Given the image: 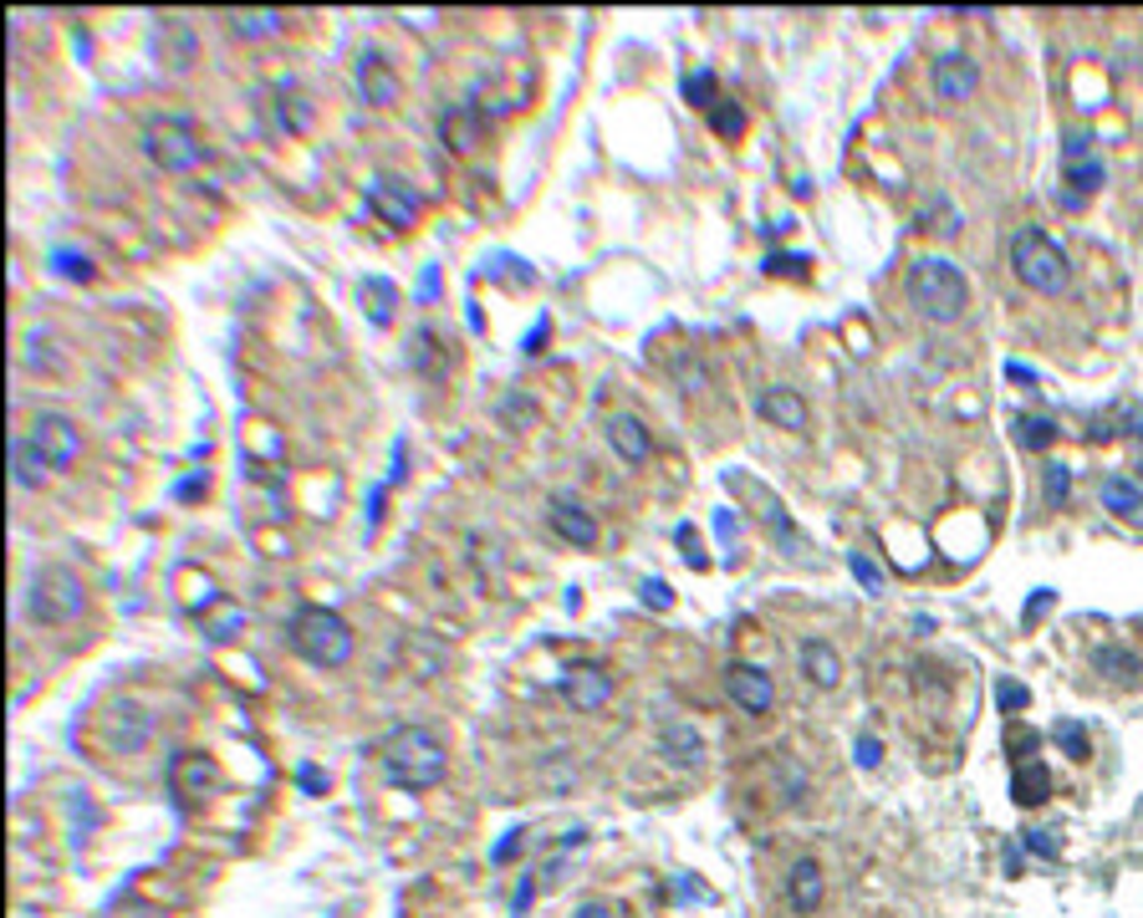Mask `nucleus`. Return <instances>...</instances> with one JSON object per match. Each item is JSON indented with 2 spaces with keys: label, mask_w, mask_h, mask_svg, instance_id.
<instances>
[{
  "label": "nucleus",
  "mask_w": 1143,
  "mask_h": 918,
  "mask_svg": "<svg viewBox=\"0 0 1143 918\" xmlns=\"http://www.w3.org/2000/svg\"><path fill=\"white\" fill-rule=\"evenodd\" d=\"M384 760V781L394 791H429V785L444 781V766H450V750L429 725H403L384 740L378 750Z\"/></svg>",
  "instance_id": "1"
},
{
  "label": "nucleus",
  "mask_w": 1143,
  "mask_h": 918,
  "mask_svg": "<svg viewBox=\"0 0 1143 918\" xmlns=\"http://www.w3.org/2000/svg\"><path fill=\"white\" fill-rule=\"evenodd\" d=\"M909 302L919 306V317L930 321H955L971 306V281L955 261L944 255H919L909 266Z\"/></svg>",
  "instance_id": "2"
},
{
  "label": "nucleus",
  "mask_w": 1143,
  "mask_h": 918,
  "mask_svg": "<svg viewBox=\"0 0 1143 918\" xmlns=\"http://www.w3.org/2000/svg\"><path fill=\"white\" fill-rule=\"evenodd\" d=\"M286 639H292V648L302 653L306 664L317 668H343L353 658V648H358L347 618L333 608H296L292 623H286Z\"/></svg>",
  "instance_id": "3"
},
{
  "label": "nucleus",
  "mask_w": 1143,
  "mask_h": 918,
  "mask_svg": "<svg viewBox=\"0 0 1143 918\" xmlns=\"http://www.w3.org/2000/svg\"><path fill=\"white\" fill-rule=\"evenodd\" d=\"M1010 255V271H1016V281L1021 286H1031V292L1041 296H1057L1067 292V281H1072V266H1067V251L1057 245L1051 235H1041L1037 225H1021L1016 235H1010L1006 245Z\"/></svg>",
  "instance_id": "4"
},
{
  "label": "nucleus",
  "mask_w": 1143,
  "mask_h": 918,
  "mask_svg": "<svg viewBox=\"0 0 1143 918\" xmlns=\"http://www.w3.org/2000/svg\"><path fill=\"white\" fill-rule=\"evenodd\" d=\"M144 154L159 163L164 173H189L205 163V144L195 134V123L179 118V113H164V118H148L144 128Z\"/></svg>",
  "instance_id": "5"
},
{
  "label": "nucleus",
  "mask_w": 1143,
  "mask_h": 918,
  "mask_svg": "<svg viewBox=\"0 0 1143 918\" xmlns=\"http://www.w3.org/2000/svg\"><path fill=\"white\" fill-rule=\"evenodd\" d=\"M27 608L36 623H77L82 608H87V598H82V582L67 572V567H46V572L31 577V592H27Z\"/></svg>",
  "instance_id": "6"
},
{
  "label": "nucleus",
  "mask_w": 1143,
  "mask_h": 918,
  "mask_svg": "<svg viewBox=\"0 0 1143 918\" xmlns=\"http://www.w3.org/2000/svg\"><path fill=\"white\" fill-rule=\"evenodd\" d=\"M27 440L52 460V469H72L82 460V429L72 424L67 413H36Z\"/></svg>",
  "instance_id": "7"
},
{
  "label": "nucleus",
  "mask_w": 1143,
  "mask_h": 918,
  "mask_svg": "<svg viewBox=\"0 0 1143 918\" xmlns=\"http://www.w3.org/2000/svg\"><path fill=\"white\" fill-rule=\"evenodd\" d=\"M103 735L118 756H138V750L148 746V735H154V715H148L138 699H118V705L103 715Z\"/></svg>",
  "instance_id": "8"
},
{
  "label": "nucleus",
  "mask_w": 1143,
  "mask_h": 918,
  "mask_svg": "<svg viewBox=\"0 0 1143 918\" xmlns=\"http://www.w3.org/2000/svg\"><path fill=\"white\" fill-rule=\"evenodd\" d=\"M368 204L384 214L394 230H409L413 220H419V200H413V189L403 184V179H394V173H373V179H368Z\"/></svg>",
  "instance_id": "9"
},
{
  "label": "nucleus",
  "mask_w": 1143,
  "mask_h": 918,
  "mask_svg": "<svg viewBox=\"0 0 1143 918\" xmlns=\"http://www.w3.org/2000/svg\"><path fill=\"white\" fill-rule=\"evenodd\" d=\"M562 694L572 699V709L598 715V709L612 699V674L602 664H572L567 674H562Z\"/></svg>",
  "instance_id": "10"
},
{
  "label": "nucleus",
  "mask_w": 1143,
  "mask_h": 918,
  "mask_svg": "<svg viewBox=\"0 0 1143 918\" xmlns=\"http://www.w3.org/2000/svg\"><path fill=\"white\" fill-rule=\"evenodd\" d=\"M725 689H731V699L745 709V715H766V709L776 705L772 674L756 668V664H731V668H725Z\"/></svg>",
  "instance_id": "11"
},
{
  "label": "nucleus",
  "mask_w": 1143,
  "mask_h": 918,
  "mask_svg": "<svg viewBox=\"0 0 1143 918\" xmlns=\"http://www.w3.org/2000/svg\"><path fill=\"white\" fill-rule=\"evenodd\" d=\"M930 82L934 93H940V103H965V97H975V87H981V67H975L971 56H940L930 67Z\"/></svg>",
  "instance_id": "12"
},
{
  "label": "nucleus",
  "mask_w": 1143,
  "mask_h": 918,
  "mask_svg": "<svg viewBox=\"0 0 1143 918\" xmlns=\"http://www.w3.org/2000/svg\"><path fill=\"white\" fill-rule=\"evenodd\" d=\"M552 526H557V536H567L577 551H593V546H598V536H602L598 520L587 516V510L577 506L572 495H552Z\"/></svg>",
  "instance_id": "13"
},
{
  "label": "nucleus",
  "mask_w": 1143,
  "mask_h": 918,
  "mask_svg": "<svg viewBox=\"0 0 1143 918\" xmlns=\"http://www.w3.org/2000/svg\"><path fill=\"white\" fill-rule=\"evenodd\" d=\"M358 93H363V103H373V107L399 103V77H394V67L384 62V52L358 56Z\"/></svg>",
  "instance_id": "14"
},
{
  "label": "nucleus",
  "mask_w": 1143,
  "mask_h": 918,
  "mask_svg": "<svg viewBox=\"0 0 1143 918\" xmlns=\"http://www.w3.org/2000/svg\"><path fill=\"white\" fill-rule=\"evenodd\" d=\"M608 444L623 454L628 465H649V454H653L649 424H643V419H633V413H612V419H608Z\"/></svg>",
  "instance_id": "15"
},
{
  "label": "nucleus",
  "mask_w": 1143,
  "mask_h": 918,
  "mask_svg": "<svg viewBox=\"0 0 1143 918\" xmlns=\"http://www.w3.org/2000/svg\"><path fill=\"white\" fill-rule=\"evenodd\" d=\"M786 898H791L797 914H817V908H822L827 883H822L817 857H797V863H791V873H786Z\"/></svg>",
  "instance_id": "16"
},
{
  "label": "nucleus",
  "mask_w": 1143,
  "mask_h": 918,
  "mask_svg": "<svg viewBox=\"0 0 1143 918\" xmlns=\"http://www.w3.org/2000/svg\"><path fill=\"white\" fill-rule=\"evenodd\" d=\"M797 664H801V674H807V684H817V689H838L842 658H838V648H832L827 639H807V643H801Z\"/></svg>",
  "instance_id": "17"
},
{
  "label": "nucleus",
  "mask_w": 1143,
  "mask_h": 918,
  "mask_svg": "<svg viewBox=\"0 0 1143 918\" xmlns=\"http://www.w3.org/2000/svg\"><path fill=\"white\" fill-rule=\"evenodd\" d=\"M761 419H772L776 429H807V399H801L797 388H766L761 393Z\"/></svg>",
  "instance_id": "18"
},
{
  "label": "nucleus",
  "mask_w": 1143,
  "mask_h": 918,
  "mask_svg": "<svg viewBox=\"0 0 1143 918\" xmlns=\"http://www.w3.org/2000/svg\"><path fill=\"white\" fill-rule=\"evenodd\" d=\"M169 781H174V791H179V796H205V791L220 781V771H214L210 756H195V750H189V756H179V760L169 766Z\"/></svg>",
  "instance_id": "19"
},
{
  "label": "nucleus",
  "mask_w": 1143,
  "mask_h": 918,
  "mask_svg": "<svg viewBox=\"0 0 1143 918\" xmlns=\"http://www.w3.org/2000/svg\"><path fill=\"white\" fill-rule=\"evenodd\" d=\"M46 469H52V460L36 450V444L27 440V434H15L11 440V475L21 490H41L46 485Z\"/></svg>",
  "instance_id": "20"
},
{
  "label": "nucleus",
  "mask_w": 1143,
  "mask_h": 918,
  "mask_svg": "<svg viewBox=\"0 0 1143 918\" xmlns=\"http://www.w3.org/2000/svg\"><path fill=\"white\" fill-rule=\"evenodd\" d=\"M444 144L454 148V154H470V148L480 144V128H485V118H480V107L475 103H460V107H450L444 113Z\"/></svg>",
  "instance_id": "21"
},
{
  "label": "nucleus",
  "mask_w": 1143,
  "mask_h": 918,
  "mask_svg": "<svg viewBox=\"0 0 1143 918\" xmlns=\"http://www.w3.org/2000/svg\"><path fill=\"white\" fill-rule=\"evenodd\" d=\"M159 52H164V62H169L174 72H185L189 62H195V31H189V21H179V15H164Z\"/></svg>",
  "instance_id": "22"
},
{
  "label": "nucleus",
  "mask_w": 1143,
  "mask_h": 918,
  "mask_svg": "<svg viewBox=\"0 0 1143 918\" xmlns=\"http://www.w3.org/2000/svg\"><path fill=\"white\" fill-rule=\"evenodd\" d=\"M659 750H664L674 766H700V756H705V740H700V730H694V725H664V735H659Z\"/></svg>",
  "instance_id": "23"
},
{
  "label": "nucleus",
  "mask_w": 1143,
  "mask_h": 918,
  "mask_svg": "<svg viewBox=\"0 0 1143 918\" xmlns=\"http://www.w3.org/2000/svg\"><path fill=\"white\" fill-rule=\"evenodd\" d=\"M1010 791H1016L1021 806H1041V801L1051 796V771L1041 760H1026L1021 771H1016V781H1010Z\"/></svg>",
  "instance_id": "24"
},
{
  "label": "nucleus",
  "mask_w": 1143,
  "mask_h": 918,
  "mask_svg": "<svg viewBox=\"0 0 1143 918\" xmlns=\"http://www.w3.org/2000/svg\"><path fill=\"white\" fill-rule=\"evenodd\" d=\"M276 118H281V128H286V134H302L306 123H312V103L296 93L292 82H276Z\"/></svg>",
  "instance_id": "25"
},
{
  "label": "nucleus",
  "mask_w": 1143,
  "mask_h": 918,
  "mask_svg": "<svg viewBox=\"0 0 1143 918\" xmlns=\"http://www.w3.org/2000/svg\"><path fill=\"white\" fill-rule=\"evenodd\" d=\"M230 27H235V36L261 41V36H281V31H286V15L281 11H235Z\"/></svg>",
  "instance_id": "26"
},
{
  "label": "nucleus",
  "mask_w": 1143,
  "mask_h": 918,
  "mask_svg": "<svg viewBox=\"0 0 1143 918\" xmlns=\"http://www.w3.org/2000/svg\"><path fill=\"white\" fill-rule=\"evenodd\" d=\"M1103 506L1113 510V516L1129 520V516H1139V510H1143V490L1133 485V479H1123V475H1108L1103 479Z\"/></svg>",
  "instance_id": "27"
},
{
  "label": "nucleus",
  "mask_w": 1143,
  "mask_h": 918,
  "mask_svg": "<svg viewBox=\"0 0 1143 918\" xmlns=\"http://www.w3.org/2000/svg\"><path fill=\"white\" fill-rule=\"evenodd\" d=\"M1103 179H1108V169H1103V159H1077V163H1062V184L1072 189V194H1098L1103 189Z\"/></svg>",
  "instance_id": "28"
},
{
  "label": "nucleus",
  "mask_w": 1143,
  "mask_h": 918,
  "mask_svg": "<svg viewBox=\"0 0 1143 918\" xmlns=\"http://www.w3.org/2000/svg\"><path fill=\"white\" fill-rule=\"evenodd\" d=\"M1010 434H1016V444H1021V450H1047V444L1057 440V424H1051V419H1041V413H1016Z\"/></svg>",
  "instance_id": "29"
},
{
  "label": "nucleus",
  "mask_w": 1143,
  "mask_h": 918,
  "mask_svg": "<svg viewBox=\"0 0 1143 918\" xmlns=\"http://www.w3.org/2000/svg\"><path fill=\"white\" fill-rule=\"evenodd\" d=\"M1098 674H1108V679H1118V684H1129L1133 674H1139V653L1108 643V648H1098Z\"/></svg>",
  "instance_id": "30"
},
{
  "label": "nucleus",
  "mask_w": 1143,
  "mask_h": 918,
  "mask_svg": "<svg viewBox=\"0 0 1143 918\" xmlns=\"http://www.w3.org/2000/svg\"><path fill=\"white\" fill-rule=\"evenodd\" d=\"M368 296H373V321L388 327V321H394V306H399V292H394L384 276H368L363 281V302H368Z\"/></svg>",
  "instance_id": "31"
},
{
  "label": "nucleus",
  "mask_w": 1143,
  "mask_h": 918,
  "mask_svg": "<svg viewBox=\"0 0 1143 918\" xmlns=\"http://www.w3.org/2000/svg\"><path fill=\"white\" fill-rule=\"evenodd\" d=\"M710 128H715L720 138H741L745 134V113H741V103H725V97H720L715 107H710Z\"/></svg>",
  "instance_id": "32"
},
{
  "label": "nucleus",
  "mask_w": 1143,
  "mask_h": 918,
  "mask_svg": "<svg viewBox=\"0 0 1143 918\" xmlns=\"http://www.w3.org/2000/svg\"><path fill=\"white\" fill-rule=\"evenodd\" d=\"M684 97H690L694 107H715L720 103V93H715V72L710 67H700V72H690V77H684Z\"/></svg>",
  "instance_id": "33"
},
{
  "label": "nucleus",
  "mask_w": 1143,
  "mask_h": 918,
  "mask_svg": "<svg viewBox=\"0 0 1143 918\" xmlns=\"http://www.w3.org/2000/svg\"><path fill=\"white\" fill-rule=\"evenodd\" d=\"M1041 495H1047V506H1067V495H1072V469L1067 465L1041 469Z\"/></svg>",
  "instance_id": "34"
},
{
  "label": "nucleus",
  "mask_w": 1143,
  "mask_h": 918,
  "mask_svg": "<svg viewBox=\"0 0 1143 918\" xmlns=\"http://www.w3.org/2000/svg\"><path fill=\"white\" fill-rule=\"evenodd\" d=\"M52 266L62 271L67 281H93V261H87L82 251H72V245H56V251H52Z\"/></svg>",
  "instance_id": "35"
},
{
  "label": "nucleus",
  "mask_w": 1143,
  "mask_h": 918,
  "mask_svg": "<svg viewBox=\"0 0 1143 918\" xmlns=\"http://www.w3.org/2000/svg\"><path fill=\"white\" fill-rule=\"evenodd\" d=\"M1051 735H1057V746H1062V750H1067V756H1072V760H1088V756H1092V746H1088V730H1082L1077 719H1062V725H1057V730H1051Z\"/></svg>",
  "instance_id": "36"
},
{
  "label": "nucleus",
  "mask_w": 1143,
  "mask_h": 918,
  "mask_svg": "<svg viewBox=\"0 0 1143 918\" xmlns=\"http://www.w3.org/2000/svg\"><path fill=\"white\" fill-rule=\"evenodd\" d=\"M1092 128H1072V134H1062V163H1077V159H1098L1092 154Z\"/></svg>",
  "instance_id": "37"
},
{
  "label": "nucleus",
  "mask_w": 1143,
  "mask_h": 918,
  "mask_svg": "<svg viewBox=\"0 0 1143 918\" xmlns=\"http://www.w3.org/2000/svg\"><path fill=\"white\" fill-rule=\"evenodd\" d=\"M240 627H245V608H226L220 618H210V623H205V633L226 643V639H235Z\"/></svg>",
  "instance_id": "38"
},
{
  "label": "nucleus",
  "mask_w": 1143,
  "mask_h": 918,
  "mask_svg": "<svg viewBox=\"0 0 1143 918\" xmlns=\"http://www.w3.org/2000/svg\"><path fill=\"white\" fill-rule=\"evenodd\" d=\"M848 567H852V577L863 582V592H883V572H878L873 561H868V551H852Z\"/></svg>",
  "instance_id": "39"
},
{
  "label": "nucleus",
  "mask_w": 1143,
  "mask_h": 918,
  "mask_svg": "<svg viewBox=\"0 0 1143 918\" xmlns=\"http://www.w3.org/2000/svg\"><path fill=\"white\" fill-rule=\"evenodd\" d=\"M996 699H1000V709H1026V705H1031V689H1026V684L1000 679L996 684Z\"/></svg>",
  "instance_id": "40"
},
{
  "label": "nucleus",
  "mask_w": 1143,
  "mask_h": 918,
  "mask_svg": "<svg viewBox=\"0 0 1143 918\" xmlns=\"http://www.w3.org/2000/svg\"><path fill=\"white\" fill-rule=\"evenodd\" d=\"M852 756H858V766H863V771H873L878 760H883V746H878L873 735H858V746H852Z\"/></svg>",
  "instance_id": "41"
},
{
  "label": "nucleus",
  "mask_w": 1143,
  "mask_h": 918,
  "mask_svg": "<svg viewBox=\"0 0 1143 918\" xmlns=\"http://www.w3.org/2000/svg\"><path fill=\"white\" fill-rule=\"evenodd\" d=\"M643 602H649V608H669V602H674V592H669V582L649 577V582H643Z\"/></svg>",
  "instance_id": "42"
},
{
  "label": "nucleus",
  "mask_w": 1143,
  "mask_h": 918,
  "mask_svg": "<svg viewBox=\"0 0 1143 918\" xmlns=\"http://www.w3.org/2000/svg\"><path fill=\"white\" fill-rule=\"evenodd\" d=\"M1021 842L1037 852V857H1057V842H1051L1047 832H1021Z\"/></svg>",
  "instance_id": "43"
},
{
  "label": "nucleus",
  "mask_w": 1143,
  "mask_h": 918,
  "mask_svg": "<svg viewBox=\"0 0 1143 918\" xmlns=\"http://www.w3.org/2000/svg\"><path fill=\"white\" fill-rule=\"evenodd\" d=\"M1006 378H1010V383H1037V368H1026V362H1006Z\"/></svg>",
  "instance_id": "44"
},
{
  "label": "nucleus",
  "mask_w": 1143,
  "mask_h": 918,
  "mask_svg": "<svg viewBox=\"0 0 1143 918\" xmlns=\"http://www.w3.org/2000/svg\"><path fill=\"white\" fill-rule=\"evenodd\" d=\"M766 266H772V271H797V276H801V266H807V255H782V261L772 255Z\"/></svg>",
  "instance_id": "45"
},
{
  "label": "nucleus",
  "mask_w": 1143,
  "mask_h": 918,
  "mask_svg": "<svg viewBox=\"0 0 1143 918\" xmlns=\"http://www.w3.org/2000/svg\"><path fill=\"white\" fill-rule=\"evenodd\" d=\"M1123 434H1143V409H1139V403L1123 409Z\"/></svg>",
  "instance_id": "46"
},
{
  "label": "nucleus",
  "mask_w": 1143,
  "mask_h": 918,
  "mask_svg": "<svg viewBox=\"0 0 1143 918\" xmlns=\"http://www.w3.org/2000/svg\"><path fill=\"white\" fill-rule=\"evenodd\" d=\"M546 333H552V321H546V317H542V321H536V333H532V337H526V352H542Z\"/></svg>",
  "instance_id": "47"
},
{
  "label": "nucleus",
  "mask_w": 1143,
  "mask_h": 918,
  "mask_svg": "<svg viewBox=\"0 0 1143 918\" xmlns=\"http://www.w3.org/2000/svg\"><path fill=\"white\" fill-rule=\"evenodd\" d=\"M1057 204H1062V210H1082L1088 200H1082V194H1072V189H1057Z\"/></svg>",
  "instance_id": "48"
},
{
  "label": "nucleus",
  "mask_w": 1143,
  "mask_h": 918,
  "mask_svg": "<svg viewBox=\"0 0 1143 918\" xmlns=\"http://www.w3.org/2000/svg\"><path fill=\"white\" fill-rule=\"evenodd\" d=\"M577 918H612V908L608 904H583V908H577Z\"/></svg>",
  "instance_id": "49"
},
{
  "label": "nucleus",
  "mask_w": 1143,
  "mask_h": 918,
  "mask_svg": "<svg viewBox=\"0 0 1143 918\" xmlns=\"http://www.w3.org/2000/svg\"><path fill=\"white\" fill-rule=\"evenodd\" d=\"M1051 602V592H1037V598H1031V608H1026V618H1041V608H1047Z\"/></svg>",
  "instance_id": "50"
},
{
  "label": "nucleus",
  "mask_w": 1143,
  "mask_h": 918,
  "mask_svg": "<svg viewBox=\"0 0 1143 918\" xmlns=\"http://www.w3.org/2000/svg\"><path fill=\"white\" fill-rule=\"evenodd\" d=\"M302 785H306V791H322V775L312 771V766H302Z\"/></svg>",
  "instance_id": "51"
}]
</instances>
